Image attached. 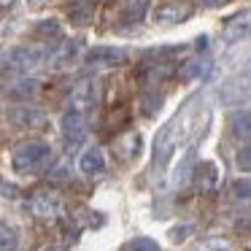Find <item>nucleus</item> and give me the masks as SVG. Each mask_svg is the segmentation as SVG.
I'll return each instance as SVG.
<instances>
[{
	"mask_svg": "<svg viewBox=\"0 0 251 251\" xmlns=\"http://www.w3.org/2000/svg\"><path fill=\"white\" fill-rule=\"evenodd\" d=\"M51 162V149L44 141H22L11 151V170L17 176L44 173Z\"/></svg>",
	"mask_w": 251,
	"mask_h": 251,
	"instance_id": "1",
	"label": "nucleus"
},
{
	"mask_svg": "<svg viewBox=\"0 0 251 251\" xmlns=\"http://www.w3.org/2000/svg\"><path fill=\"white\" fill-rule=\"evenodd\" d=\"M27 208L35 219H41V222H54V219L62 216L65 202H62V197L57 195L54 189H46L44 186V189H35L33 195H30Z\"/></svg>",
	"mask_w": 251,
	"mask_h": 251,
	"instance_id": "2",
	"label": "nucleus"
},
{
	"mask_svg": "<svg viewBox=\"0 0 251 251\" xmlns=\"http://www.w3.org/2000/svg\"><path fill=\"white\" fill-rule=\"evenodd\" d=\"M186 17H192V6L184 0H168V3L154 8V22L159 25H178Z\"/></svg>",
	"mask_w": 251,
	"mask_h": 251,
	"instance_id": "3",
	"label": "nucleus"
},
{
	"mask_svg": "<svg viewBox=\"0 0 251 251\" xmlns=\"http://www.w3.org/2000/svg\"><path fill=\"white\" fill-rule=\"evenodd\" d=\"M95 100H98V87H95V81L84 78V81H78L71 92V108L78 111V114H84V111H89L95 105Z\"/></svg>",
	"mask_w": 251,
	"mask_h": 251,
	"instance_id": "4",
	"label": "nucleus"
},
{
	"mask_svg": "<svg viewBox=\"0 0 251 251\" xmlns=\"http://www.w3.org/2000/svg\"><path fill=\"white\" fill-rule=\"evenodd\" d=\"M11 122L22 130H44L46 127V114L41 108H30V105H22V108L11 111Z\"/></svg>",
	"mask_w": 251,
	"mask_h": 251,
	"instance_id": "5",
	"label": "nucleus"
},
{
	"mask_svg": "<svg viewBox=\"0 0 251 251\" xmlns=\"http://www.w3.org/2000/svg\"><path fill=\"white\" fill-rule=\"evenodd\" d=\"M60 127H62V138H65L68 143H78L87 135V119H84V114H78V111H68V114L62 116Z\"/></svg>",
	"mask_w": 251,
	"mask_h": 251,
	"instance_id": "6",
	"label": "nucleus"
},
{
	"mask_svg": "<svg viewBox=\"0 0 251 251\" xmlns=\"http://www.w3.org/2000/svg\"><path fill=\"white\" fill-rule=\"evenodd\" d=\"M127 60V54L116 46H95V49L87 51V62L89 65H108V68H116Z\"/></svg>",
	"mask_w": 251,
	"mask_h": 251,
	"instance_id": "7",
	"label": "nucleus"
},
{
	"mask_svg": "<svg viewBox=\"0 0 251 251\" xmlns=\"http://www.w3.org/2000/svg\"><path fill=\"white\" fill-rule=\"evenodd\" d=\"M44 62V51L38 49H11L8 51V68L14 71H33Z\"/></svg>",
	"mask_w": 251,
	"mask_h": 251,
	"instance_id": "8",
	"label": "nucleus"
},
{
	"mask_svg": "<svg viewBox=\"0 0 251 251\" xmlns=\"http://www.w3.org/2000/svg\"><path fill=\"white\" fill-rule=\"evenodd\" d=\"M251 38V14H240V17L229 19L224 27V41L227 44H240V41Z\"/></svg>",
	"mask_w": 251,
	"mask_h": 251,
	"instance_id": "9",
	"label": "nucleus"
},
{
	"mask_svg": "<svg viewBox=\"0 0 251 251\" xmlns=\"http://www.w3.org/2000/svg\"><path fill=\"white\" fill-rule=\"evenodd\" d=\"M219 184V168L216 162H200L195 168V186L200 192H213Z\"/></svg>",
	"mask_w": 251,
	"mask_h": 251,
	"instance_id": "10",
	"label": "nucleus"
},
{
	"mask_svg": "<svg viewBox=\"0 0 251 251\" xmlns=\"http://www.w3.org/2000/svg\"><path fill=\"white\" fill-rule=\"evenodd\" d=\"M114 149H116V154H119V159H125V162H132V159L141 154L143 141H141V135H138V132H125V135H122L119 141L114 143Z\"/></svg>",
	"mask_w": 251,
	"mask_h": 251,
	"instance_id": "11",
	"label": "nucleus"
},
{
	"mask_svg": "<svg viewBox=\"0 0 251 251\" xmlns=\"http://www.w3.org/2000/svg\"><path fill=\"white\" fill-rule=\"evenodd\" d=\"M78 168H81V173L87 176H100L105 170V157L100 149H89V151L81 154V159H78Z\"/></svg>",
	"mask_w": 251,
	"mask_h": 251,
	"instance_id": "12",
	"label": "nucleus"
},
{
	"mask_svg": "<svg viewBox=\"0 0 251 251\" xmlns=\"http://www.w3.org/2000/svg\"><path fill=\"white\" fill-rule=\"evenodd\" d=\"M229 130H232V138H238V141H249L251 138V108L238 111V114L229 119Z\"/></svg>",
	"mask_w": 251,
	"mask_h": 251,
	"instance_id": "13",
	"label": "nucleus"
},
{
	"mask_svg": "<svg viewBox=\"0 0 251 251\" xmlns=\"http://www.w3.org/2000/svg\"><path fill=\"white\" fill-rule=\"evenodd\" d=\"M19 246V232L8 224H0V251H17Z\"/></svg>",
	"mask_w": 251,
	"mask_h": 251,
	"instance_id": "14",
	"label": "nucleus"
},
{
	"mask_svg": "<svg viewBox=\"0 0 251 251\" xmlns=\"http://www.w3.org/2000/svg\"><path fill=\"white\" fill-rule=\"evenodd\" d=\"M122 251H162V249H159V243L154 238H132L125 243Z\"/></svg>",
	"mask_w": 251,
	"mask_h": 251,
	"instance_id": "15",
	"label": "nucleus"
},
{
	"mask_svg": "<svg viewBox=\"0 0 251 251\" xmlns=\"http://www.w3.org/2000/svg\"><path fill=\"white\" fill-rule=\"evenodd\" d=\"M229 192H232L238 200H251V178H238V181H232Z\"/></svg>",
	"mask_w": 251,
	"mask_h": 251,
	"instance_id": "16",
	"label": "nucleus"
},
{
	"mask_svg": "<svg viewBox=\"0 0 251 251\" xmlns=\"http://www.w3.org/2000/svg\"><path fill=\"white\" fill-rule=\"evenodd\" d=\"M143 14H146V0H132L130 19H132V22H138V19H143Z\"/></svg>",
	"mask_w": 251,
	"mask_h": 251,
	"instance_id": "17",
	"label": "nucleus"
},
{
	"mask_svg": "<svg viewBox=\"0 0 251 251\" xmlns=\"http://www.w3.org/2000/svg\"><path fill=\"white\" fill-rule=\"evenodd\" d=\"M205 251H232V246H229V240L224 238H211L205 246Z\"/></svg>",
	"mask_w": 251,
	"mask_h": 251,
	"instance_id": "18",
	"label": "nucleus"
},
{
	"mask_svg": "<svg viewBox=\"0 0 251 251\" xmlns=\"http://www.w3.org/2000/svg\"><path fill=\"white\" fill-rule=\"evenodd\" d=\"M238 168L240 170H251V146H246V149L238 151Z\"/></svg>",
	"mask_w": 251,
	"mask_h": 251,
	"instance_id": "19",
	"label": "nucleus"
},
{
	"mask_svg": "<svg viewBox=\"0 0 251 251\" xmlns=\"http://www.w3.org/2000/svg\"><path fill=\"white\" fill-rule=\"evenodd\" d=\"M38 33H46V35H60V25L51 22V19H46V22L38 25Z\"/></svg>",
	"mask_w": 251,
	"mask_h": 251,
	"instance_id": "20",
	"label": "nucleus"
},
{
	"mask_svg": "<svg viewBox=\"0 0 251 251\" xmlns=\"http://www.w3.org/2000/svg\"><path fill=\"white\" fill-rule=\"evenodd\" d=\"M189 232H192V227H186V224H184V227L173 229V232H170V238H173V243H181V240H184L181 235H189Z\"/></svg>",
	"mask_w": 251,
	"mask_h": 251,
	"instance_id": "21",
	"label": "nucleus"
},
{
	"mask_svg": "<svg viewBox=\"0 0 251 251\" xmlns=\"http://www.w3.org/2000/svg\"><path fill=\"white\" fill-rule=\"evenodd\" d=\"M73 19H76V25H78V19H81V25H87L89 22V11L87 8H78V11H73Z\"/></svg>",
	"mask_w": 251,
	"mask_h": 251,
	"instance_id": "22",
	"label": "nucleus"
},
{
	"mask_svg": "<svg viewBox=\"0 0 251 251\" xmlns=\"http://www.w3.org/2000/svg\"><path fill=\"white\" fill-rule=\"evenodd\" d=\"M200 3H202L205 8H219V6H224L227 0H200Z\"/></svg>",
	"mask_w": 251,
	"mask_h": 251,
	"instance_id": "23",
	"label": "nucleus"
},
{
	"mask_svg": "<svg viewBox=\"0 0 251 251\" xmlns=\"http://www.w3.org/2000/svg\"><path fill=\"white\" fill-rule=\"evenodd\" d=\"M44 251H65V249H62V246H46Z\"/></svg>",
	"mask_w": 251,
	"mask_h": 251,
	"instance_id": "24",
	"label": "nucleus"
},
{
	"mask_svg": "<svg viewBox=\"0 0 251 251\" xmlns=\"http://www.w3.org/2000/svg\"><path fill=\"white\" fill-rule=\"evenodd\" d=\"M30 3H38V0H30Z\"/></svg>",
	"mask_w": 251,
	"mask_h": 251,
	"instance_id": "25",
	"label": "nucleus"
}]
</instances>
